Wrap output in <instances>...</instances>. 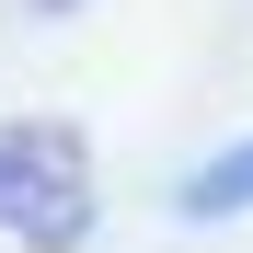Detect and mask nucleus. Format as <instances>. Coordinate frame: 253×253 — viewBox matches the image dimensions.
I'll use <instances>...</instances> for the list:
<instances>
[{
	"mask_svg": "<svg viewBox=\"0 0 253 253\" xmlns=\"http://www.w3.org/2000/svg\"><path fill=\"white\" fill-rule=\"evenodd\" d=\"M0 230L23 253H81L92 242V150L58 115L0 126Z\"/></svg>",
	"mask_w": 253,
	"mask_h": 253,
	"instance_id": "obj_1",
	"label": "nucleus"
},
{
	"mask_svg": "<svg viewBox=\"0 0 253 253\" xmlns=\"http://www.w3.org/2000/svg\"><path fill=\"white\" fill-rule=\"evenodd\" d=\"M253 207V150H230V161H207V173H184V219H242Z\"/></svg>",
	"mask_w": 253,
	"mask_h": 253,
	"instance_id": "obj_2",
	"label": "nucleus"
}]
</instances>
